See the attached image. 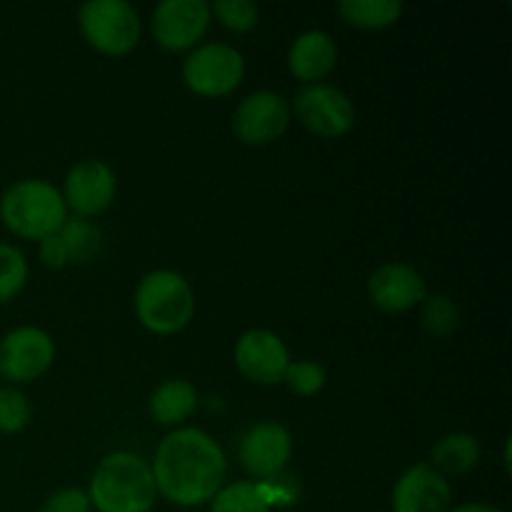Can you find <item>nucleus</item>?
Returning <instances> with one entry per match:
<instances>
[{
    "label": "nucleus",
    "mask_w": 512,
    "mask_h": 512,
    "mask_svg": "<svg viewBox=\"0 0 512 512\" xmlns=\"http://www.w3.org/2000/svg\"><path fill=\"white\" fill-rule=\"evenodd\" d=\"M78 28L85 43L108 58L133 53L143 35L138 10L128 0H88L78 8Z\"/></svg>",
    "instance_id": "nucleus-5"
},
{
    "label": "nucleus",
    "mask_w": 512,
    "mask_h": 512,
    "mask_svg": "<svg viewBox=\"0 0 512 512\" xmlns=\"http://www.w3.org/2000/svg\"><path fill=\"white\" fill-rule=\"evenodd\" d=\"M200 395L190 380L170 378L153 390L148 400L150 418L165 428H183L185 420L198 410Z\"/></svg>",
    "instance_id": "nucleus-17"
},
{
    "label": "nucleus",
    "mask_w": 512,
    "mask_h": 512,
    "mask_svg": "<svg viewBox=\"0 0 512 512\" xmlns=\"http://www.w3.org/2000/svg\"><path fill=\"white\" fill-rule=\"evenodd\" d=\"M338 65V45L325 30H305L288 50V70L303 85L325 83Z\"/></svg>",
    "instance_id": "nucleus-16"
},
{
    "label": "nucleus",
    "mask_w": 512,
    "mask_h": 512,
    "mask_svg": "<svg viewBox=\"0 0 512 512\" xmlns=\"http://www.w3.org/2000/svg\"><path fill=\"white\" fill-rule=\"evenodd\" d=\"M235 368L255 385H280L293 363L285 340L268 328L245 330L233 348Z\"/></svg>",
    "instance_id": "nucleus-13"
},
{
    "label": "nucleus",
    "mask_w": 512,
    "mask_h": 512,
    "mask_svg": "<svg viewBox=\"0 0 512 512\" xmlns=\"http://www.w3.org/2000/svg\"><path fill=\"white\" fill-rule=\"evenodd\" d=\"M210 512H270L263 488L255 480L225 483L220 493L210 500Z\"/></svg>",
    "instance_id": "nucleus-20"
},
{
    "label": "nucleus",
    "mask_w": 512,
    "mask_h": 512,
    "mask_svg": "<svg viewBox=\"0 0 512 512\" xmlns=\"http://www.w3.org/2000/svg\"><path fill=\"white\" fill-rule=\"evenodd\" d=\"M50 512H90V498L83 488H60L43 503Z\"/></svg>",
    "instance_id": "nucleus-27"
},
{
    "label": "nucleus",
    "mask_w": 512,
    "mask_h": 512,
    "mask_svg": "<svg viewBox=\"0 0 512 512\" xmlns=\"http://www.w3.org/2000/svg\"><path fill=\"white\" fill-rule=\"evenodd\" d=\"M420 323L433 338H450L460 325V308L450 295H428L420 305Z\"/></svg>",
    "instance_id": "nucleus-22"
},
{
    "label": "nucleus",
    "mask_w": 512,
    "mask_h": 512,
    "mask_svg": "<svg viewBox=\"0 0 512 512\" xmlns=\"http://www.w3.org/2000/svg\"><path fill=\"white\" fill-rule=\"evenodd\" d=\"M68 220V208L63 203L60 188L43 178L15 180L0 195V223L15 238L40 243L55 235Z\"/></svg>",
    "instance_id": "nucleus-4"
},
{
    "label": "nucleus",
    "mask_w": 512,
    "mask_h": 512,
    "mask_svg": "<svg viewBox=\"0 0 512 512\" xmlns=\"http://www.w3.org/2000/svg\"><path fill=\"white\" fill-rule=\"evenodd\" d=\"M155 488L178 508L208 505L228 478V458L218 440L200 428H175L160 440L153 463Z\"/></svg>",
    "instance_id": "nucleus-1"
},
{
    "label": "nucleus",
    "mask_w": 512,
    "mask_h": 512,
    "mask_svg": "<svg viewBox=\"0 0 512 512\" xmlns=\"http://www.w3.org/2000/svg\"><path fill=\"white\" fill-rule=\"evenodd\" d=\"M245 58L230 43H200L183 60V83L198 98H225L245 80Z\"/></svg>",
    "instance_id": "nucleus-6"
},
{
    "label": "nucleus",
    "mask_w": 512,
    "mask_h": 512,
    "mask_svg": "<svg viewBox=\"0 0 512 512\" xmlns=\"http://www.w3.org/2000/svg\"><path fill=\"white\" fill-rule=\"evenodd\" d=\"M293 448V435L283 423L263 420L243 433L238 443V458L255 483H265L283 475L293 458Z\"/></svg>",
    "instance_id": "nucleus-12"
},
{
    "label": "nucleus",
    "mask_w": 512,
    "mask_h": 512,
    "mask_svg": "<svg viewBox=\"0 0 512 512\" xmlns=\"http://www.w3.org/2000/svg\"><path fill=\"white\" fill-rule=\"evenodd\" d=\"M55 363V340L38 325H20L0 338V378L10 385L35 383Z\"/></svg>",
    "instance_id": "nucleus-8"
},
{
    "label": "nucleus",
    "mask_w": 512,
    "mask_h": 512,
    "mask_svg": "<svg viewBox=\"0 0 512 512\" xmlns=\"http://www.w3.org/2000/svg\"><path fill=\"white\" fill-rule=\"evenodd\" d=\"M340 18L358 30L393 28L405 13L403 0H340Z\"/></svg>",
    "instance_id": "nucleus-19"
},
{
    "label": "nucleus",
    "mask_w": 512,
    "mask_h": 512,
    "mask_svg": "<svg viewBox=\"0 0 512 512\" xmlns=\"http://www.w3.org/2000/svg\"><path fill=\"white\" fill-rule=\"evenodd\" d=\"M38 512H50V510H45V508H40V510H38Z\"/></svg>",
    "instance_id": "nucleus-30"
},
{
    "label": "nucleus",
    "mask_w": 512,
    "mask_h": 512,
    "mask_svg": "<svg viewBox=\"0 0 512 512\" xmlns=\"http://www.w3.org/2000/svg\"><path fill=\"white\" fill-rule=\"evenodd\" d=\"M210 15L230 33H253L260 23V5L253 0H215Z\"/></svg>",
    "instance_id": "nucleus-24"
},
{
    "label": "nucleus",
    "mask_w": 512,
    "mask_h": 512,
    "mask_svg": "<svg viewBox=\"0 0 512 512\" xmlns=\"http://www.w3.org/2000/svg\"><path fill=\"white\" fill-rule=\"evenodd\" d=\"M33 420V405L28 395L15 385L0 388V435H18Z\"/></svg>",
    "instance_id": "nucleus-25"
},
{
    "label": "nucleus",
    "mask_w": 512,
    "mask_h": 512,
    "mask_svg": "<svg viewBox=\"0 0 512 512\" xmlns=\"http://www.w3.org/2000/svg\"><path fill=\"white\" fill-rule=\"evenodd\" d=\"M90 508L98 512H150L158 500L150 460L118 450L105 455L88 483Z\"/></svg>",
    "instance_id": "nucleus-2"
},
{
    "label": "nucleus",
    "mask_w": 512,
    "mask_h": 512,
    "mask_svg": "<svg viewBox=\"0 0 512 512\" xmlns=\"http://www.w3.org/2000/svg\"><path fill=\"white\" fill-rule=\"evenodd\" d=\"M368 298L388 315H403L420 308L428 298V285L418 268L408 263H385L368 278Z\"/></svg>",
    "instance_id": "nucleus-14"
},
{
    "label": "nucleus",
    "mask_w": 512,
    "mask_h": 512,
    "mask_svg": "<svg viewBox=\"0 0 512 512\" xmlns=\"http://www.w3.org/2000/svg\"><path fill=\"white\" fill-rule=\"evenodd\" d=\"M38 255H40V260H43L45 268H50V270H63L73 263L68 245H65V240L60 238V233L48 235V238L40 240Z\"/></svg>",
    "instance_id": "nucleus-28"
},
{
    "label": "nucleus",
    "mask_w": 512,
    "mask_h": 512,
    "mask_svg": "<svg viewBox=\"0 0 512 512\" xmlns=\"http://www.w3.org/2000/svg\"><path fill=\"white\" fill-rule=\"evenodd\" d=\"M480 458H483L480 440L473 433L458 430V433H448L435 440L430 448L428 465L450 480L455 475H465L478 468Z\"/></svg>",
    "instance_id": "nucleus-18"
},
{
    "label": "nucleus",
    "mask_w": 512,
    "mask_h": 512,
    "mask_svg": "<svg viewBox=\"0 0 512 512\" xmlns=\"http://www.w3.org/2000/svg\"><path fill=\"white\" fill-rule=\"evenodd\" d=\"M60 195H63L68 215L93 220L113 208L115 195H118V175L105 160H78L65 173Z\"/></svg>",
    "instance_id": "nucleus-10"
},
{
    "label": "nucleus",
    "mask_w": 512,
    "mask_h": 512,
    "mask_svg": "<svg viewBox=\"0 0 512 512\" xmlns=\"http://www.w3.org/2000/svg\"><path fill=\"white\" fill-rule=\"evenodd\" d=\"M450 512H505L503 508H495V505L488 503H463V505H453Z\"/></svg>",
    "instance_id": "nucleus-29"
},
{
    "label": "nucleus",
    "mask_w": 512,
    "mask_h": 512,
    "mask_svg": "<svg viewBox=\"0 0 512 512\" xmlns=\"http://www.w3.org/2000/svg\"><path fill=\"white\" fill-rule=\"evenodd\" d=\"M293 120V110L278 90H253L233 110V133L248 148H265L283 138Z\"/></svg>",
    "instance_id": "nucleus-9"
},
{
    "label": "nucleus",
    "mask_w": 512,
    "mask_h": 512,
    "mask_svg": "<svg viewBox=\"0 0 512 512\" xmlns=\"http://www.w3.org/2000/svg\"><path fill=\"white\" fill-rule=\"evenodd\" d=\"M290 110H293L295 120L318 138H345L355 125L353 100L345 90L330 83L303 85Z\"/></svg>",
    "instance_id": "nucleus-7"
},
{
    "label": "nucleus",
    "mask_w": 512,
    "mask_h": 512,
    "mask_svg": "<svg viewBox=\"0 0 512 512\" xmlns=\"http://www.w3.org/2000/svg\"><path fill=\"white\" fill-rule=\"evenodd\" d=\"M390 505L393 512H450L453 485L428 463H415L395 480Z\"/></svg>",
    "instance_id": "nucleus-15"
},
{
    "label": "nucleus",
    "mask_w": 512,
    "mask_h": 512,
    "mask_svg": "<svg viewBox=\"0 0 512 512\" xmlns=\"http://www.w3.org/2000/svg\"><path fill=\"white\" fill-rule=\"evenodd\" d=\"M283 383L298 398H315L328 385V370L318 360H293L288 365V373H285Z\"/></svg>",
    "instance_id": "nucleus-26"
},
{
    "label": "nucleus",
    "mask_w": 512,
    "mask_h": 512,
    "mask_svg": "<svg viewBox=\"0 0 512 512\" xmlns=\"http://www.w3.org/2000/svg\"><path fill=\"white\" fill-rule=\"evenodd\" d=\"M30 265L23 250L10 243H0V305L18 298L28 285Z\"/></svg>",
    "instance_id": "nucleus-23"
},
{
    "label": "nucleus",
    "mask_w": 512,
    "mask_h": 512,
    "mask_svg": "<svg viewBox=\"0 0 512 512\" xmlns=\"http://www.w3.org/2000/svg\"><path fill=\"white\" fill-rule=\"evenodd\" d=\"M213 15L205 0H163L150 15L153 40L168 53H190L208 35Z\"/></svg>",
    "instance_id": "nucleus-11"
},
{
    "label": "nucleus",
    "mask_w": 512,
    "mask_h": 512,
    "mask_svg": "<svg viewBox=\"0 0 512 512\" xmlns=\"http://www.w3.org/2000/svg\"><path fill=\"white\" fill-rule=\"evenodd\" d=\"M58 233L65 240V245H68L73 263H88L103 248V233H100V228L93 220L68 215V220H65Z\"/></svg>",
    "instance_id": "nucleus-21"
},
{
    "label": "nucleus",
    "mask_w": 512,
    "mask_h": 512,
    "mask_svg": "<svg viewBox=\"0 0 512 512\" xmlns=\"http://www.w3.org/2000/svg\"><path fill=\"white\" fill-rule=\"evenodd\" d=\"M133 310L148 333L178 335L195 318V290L178 270H150L135 288Z\"/></svg>",
    "instance_id": "nucleus-3"
}]
</instances>
